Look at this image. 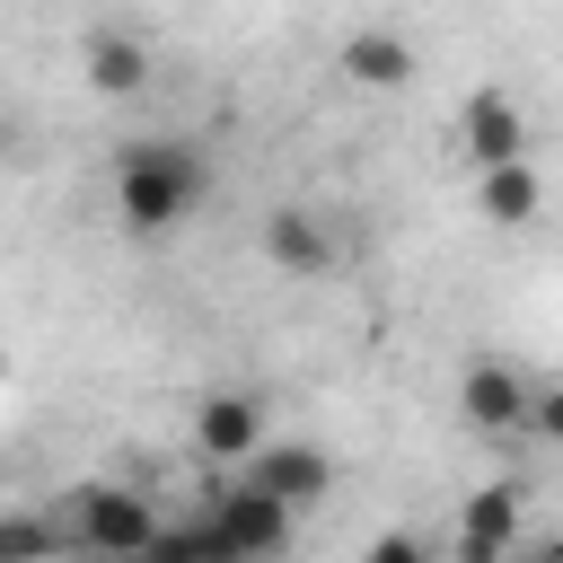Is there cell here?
I'll use <instances>...</instances> for the list:
<instances>
[{"label": "cell", "instance_id": "obj_7", "mask_svg": "<svg viewBox=\"0 0 563 563\" xmlns=\"http://www.w3.org/2000/svg\"><path fill=\"white\" fill-rule=\"evenodd\" d=\"M334 70H343L352 88H405V79L422 70V53H413V35H396V26H352V35L334 44Z\"/></svg>", "mask_w": 563, "mask_h": 563}, {"label": "cell", "instance_id": "obj_9", "mask_svg": "<svg viewBox=\"0 0 563 563\" xmlns=\"http://www.w3.org/2000/svg\"><path fill=\"white\" fill-rule=\"evenodd\" d=\"M255 440H264V405H255V396H238V387H211V396L194 405V449H202L211 466H229V457H255Z\"/></svg>", "mask_w": 563, "mask_h": 563}, {"label": "cell", "instance_id": "obj_1", "mask_svg": "<svg viewBox=\"0 0 563 563\" xmlns=\"http://www.w3.org/2000/svg\"><path fill=\"white\" fill-rule=\"evenodd\" d=\"M202 194H211L202 150H185V141H123V158H114V220H123V238L185 229Z\"/></svg>", "mask_w": 563, "mask_h": 563}, {"label": "cell", "instance_id": "obj_5", "mask_svg": "<svg viewBox=\"0 0 563 563\" xmlns=\"http://www.w3.org/2000/svg\"><path fill=\"white\" fill-rule=\"evenodd\" d=\"M264 255H273L290 282H317V273H334L343 238L325 229V211H317V202H273V211H264Z\"/></svg>", "mask_w": 563, "mask_h": 563}, {"label": "cell", "instance_id": "obj_6", "mask_svg": "<svg viewBox=\"0 0 563 563\" xmlns=\"http://www.w3.org/2000/svg\"><path fill=\"white\" fill-rule=\"evenodd\" d=\"M457 141H466L475 176H484V167L528 158V114H519V97H510V88H475V97H466V114H457Z\"/></svg>", "mask_w": 563, "mask_h": 563}, {"label": "cell", "instance_id": "obj_14", "mask_svg": "<svg viewBox=\"0 0 563 563\" xmlns=\"http://www.w3.org/2000/svg\"><path fill=\"white\" fill-rule=\"evenodd\" d=\"M62 554V528L35 519V510H0V563H53Z\"/></svg>", "mask_w": 563, "mask_h": 563}, {"label": "cell", "instance_id": "obj_13", "mask_svg": "<svg viewBox=\"0 0 563 563\" xmlns=\"http://www.w3.org/2000/svg\"><path fill=\"white\" fill-rule=\"evenodd\" d=\"M141 563H238V554L211 537V519H185V528H158L141 545Z\"/></svg>", "mask_w": 563, "mask_h": 563}, {"label": "cell", "instance_id": "obj_4", "mask_svg": "<svg viewBox=\"0 0 563 563\" xmlns=\"http://www.w3.org/2000/svg\"><path fill=\"white\" fill-rule=\"evenodd\" d=\"M202 519H211V537H220L238 563H273V554L290 545V528H299L282 501H264V493H246V484H220Z\"/></svg>", "mask_w": 563, "mask_h": 563}, {"label": "cell", "instance_id": "obj_2", "mask_svg": "<svg viewBox=\"0 0 563 563\" xmlns=\"http://www.w3.org/2000/svg\"><path fill=\"white\" fill-rule=\"evenodd\" d=\"M70 537H79V554H97V563H141V545L158 537V510H150L141 484H79Z\"/></svg>", "mask_w": 563, "mask_h": 563}, {"label": "cell", "instance_id": "obj_16", "mask_svg": "<svg viewBox=\"0 0 563 563\" xmlns=\"http://www.w3.org/2000/svg\"><path fill=\"white\" fill-rule=\"evenodd\" d=\"M0 387H9V352H0Z\"/></svg>", "mask_w": 563, "mask_h": 563}, {"label": "cell", "instance_id": "obj_8", "mask_svg": "<svg viewBox=\"0 0 563 563\" xmlns=\"http://www.w3.org/2000/svg\"><path fill=\"white\" fill-rule=\"evenodd\" d=\"M457 413H466V431H519V422H528V378H519L510 361H466Z\"/></svg>", "mask_w": 563, "mask_h": 563}, {"label": "cell", "instance_id": "obj_3", "mask_svg": "<svg viewBox=\"0 0 563 563\" xmlns=\"http://www.w3.org/2000/svg\"><path fill=\"white\" fill-rule=\"evenodd\" d=\"M238 484L264 493V501H282V510L299 519V510H317V501L334 493V457H325L317 440H255V457H246Z\"/></svg>", "mask_w": 563, "mask_h": 563}, {"label": "cell", "instance_id": "obj_15", "mask_svg": "<svg viewBox=\"0 0 563 563\" xmlns=\"http://www.w3.org/2000/svg\"><path fill=\"white\" fill-rule=\"evenodd\" d=\"M361 563H431V545H422L413 528H387V537H378V545H369Z\"/></svg>", "mask_w": 563, "mask_h": 563}, {"label": "cell", "instance_id": "obj_12", "mask_svg": "<svg viewBox=\"0 0 563 563\" xmlns=\"http://www.w3.org/2000/svg\"><path fill=\"white\" fill-rule=\"evenodd\" d=\"M475 202H484V220H493V229H528V220H537V202H545V185H537V167H528V158H510V167H484V176H475Z\"/></svg>", "mask_w": 563, "mask_h": 563}, {"label": "cell", "instance_id": "obj_10", "mask_svg": "<svg viewBox=\"0 0 563 563\" xmlns=\"http://www.w3.org/2000/svg\"><path fill=\"white\" fill-rule=\"evenodd\" d=\"M519 545V484H484L457 510V563H510Z\"/></svg>", "mask_w": 563, "mask_h": 563}, {"label": "cell", "instance_id": "obj_11", "mask_svg": "<svg viewBox=\"0 0 563 563\" xmlns=\"http://www.w3.org/2000/svg\"><path fill=\"white\" fill-rule=\"evenodd\" d=\"M79 70H88V88H97V97H141L158 62H150V44H141L132 26H97V35L79 44Z\"/></svg>", "mask_w": 563, "mask_h": 563}]
</instances>
